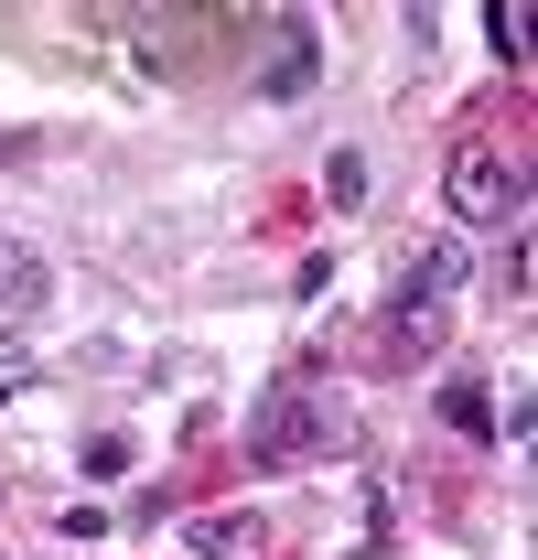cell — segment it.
<instances>
[{"label":"cell","mask_w":538,"mask_h":560,"mask_svg":"<svg viewBox=\"0 0 538 560\" xmlns=\"http://www.w3.org/2000/svg\"><path fill=\"white\" fill-rule=\"evenodd\" d=\"M442 206L464 215L473 237H528V162H506L495 140H464L442 162Z\"/></svg>","instance_id":"obj_1"},{"label":"cell","mask_w":538,"mask_h":560,"mask_svg":"<svg viewBox=\"0 0 538 560\" xmlns=\"http://www.w3.org/2000/svg\"><path fill=\"white\" fill-rule=\"evenodd\" d=\"M335 442H344L335 388H313V377L259 388V410H248V464H313V453H335Z\"/></svg>","instance_id":"obj_2"},{"label":"cell","mask_w":538,"mask_h":560,"mask_svg":"<svg viewBox=\"0 0 538 560\" xmlns=\"http://www.w3.org/2000/svg\"><path fill=\"white\" fill-rule=\"evenodd\" d=\"M464 280H473L464 237H431V248H420V259L399 270V335H431V324H442V302H453Z\"/></svg>","instance_id":"obj_3"},{"label":"cell","mask_w":538,"mask_h":560,"mask_svg":"<svg viewBox=\"0 0 538 560\" xmlns=\"http://www.w3.org/2000/svg\"><path fill=\"white\" fill-rule=\"evenodd\" d=\"M269 44H280V55H269V66H259V97H302V86L324 75V33H313L302 11H291V22H280Z\"/></svg>","instance_id":"obj_4"},{"label":"cell","mask_w":538,"mask_h":560,"mask_svg":"<svg viewBox=\"0 0 538 560\" xmlns=\"http://www.w3.org/2000/svg\"><path fill=\"white\" fill-rule=\"evenodd\" d=\"M44 302H55V270H44L22 237H0V324H33Z\"/></svg>","instance_id":"obj_5"},{"label":"cell","mask_w":538,"mask_h":560,"mask_svg":"<svg viewBox=\"0 0 538 560\" xmlns=\"http://www.w3.org/2000/svg\"><path fill=\"white\" fill-rule=\"evenodd\" d=\"M442 420H453L464 442H495V399H484V377H453V388H442Z\"/></svg>","instance_id":"obj_6"},{"label":"cell","mask_w":538,"mask_h":560,"mask_svg":"<svg viewBox=\"0 0 538 560\" xmlns=\"http://www.w3.org/2000/svg\"><path fill=\"white\" fill-rule=\"evenodd\" d=\"M484 44H495L506 66H528V11H517V0H495V11H484Z\"/></svg>","instance_id":"obj_7"},{"label":"cell","mask_w":538,"mask_h":560,"mask_svg":"<svg viewBox=\"0 0 538 560\" xmlns=\"http://www.w3.org/2000/svg\"><path fill=\"white\" fill-rule=\"evenodd\" d=\"M237 539H259V528H237V517H204V528H195V560H237Z\"/></svg>","instance_id":"obj_8"},{"label":"cell","mask_w":538,"mask_h":560,"mask_svg":"<svg viewBox=\"0 0 538 560\" xmlns=\"http://www.w3.org/2000/svg\"><path fill=\"white\" fill-rule=\"evenodd\" d=\"M86 475H97V486L130 475V431H97V442H86Z\"/></svg>","instance_id":"obj_9"},{"label":"cell","mask_w":538,"mask_h":560,"mask_svg":"<svg viewBox=\"0 0 538 560\" xmlns=\"http://www.w3.org/2000/svg\"><path fill=\"white\" fill-rule=\"evenodd\" d=\"M324 195H335V206H355V195H366V162H355V151H335V162H324Z\"/></svg>","instance_id":"obj_10"},{"label":"cell","mask_w":538,"mask_h":560,"mask_svg":"<svg viewBox=\"0 0 538 560\" xmlns=\"http://www.w3.org/2000/svg\"><path fill=\"white\" fill-rule=\"evenodd\" d=\"M0 162H22V140H11V130H0Z\"/></svg>","instance_id":"obj_11"}]
</instances>
